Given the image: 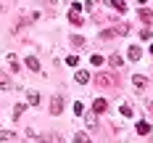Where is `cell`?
Here are the masks:
<instances>
[{
    "mask_svg": "<svg viewBox=\"0 0 153 143\" xmlns=\"http://www.w3.org/2000/svg\"><path fill=\"white\" fill-rule=\"evenodd\" d=\"M95 82H98L100 88H114V85H116V77H114V74H106V72H103V74H98V77H95Z\"/></svg>",
    "mask_w": 153,
    "mask_h": 143,
    "instance_id": "6da1fadb",
    "label": "cell"
},
{
    "mask_svg": "<svg viewBox=\"0 0 153 143\" xmlns=\"http://www.w3.org/2000/svg\"><path fill=\"white\" fill-rule=\"evenodd\" d=\"M61 111H63V98L56 95V98L50 101V114H61Z\"/></svg>",
    "mask_w": 153,
    "mask_h": 143,
    "instance_id": "7a4b0ae2",
    "label": "cell"
},
{
    "mask_svg": "<svg viewBox=\"0 0 153 143\" xmlns=\"http://www.w3.org/2000/svg\"><path fill=\"white\" fill-rule=\"evenodd\" d=\"M106 109H108V101H106V98L92 101V111H95V114H100V111H106Z\"/></svg>",
    "mask_w": 153,
    "mask_h": 143,
    "instance_id": "3957f363",
    "label": "cell"
},
{
    "mask_svg": "<svg viewBox=\"0 0 153 143\" xmlns=\"http://www.w3.org/2000/svg\"><path fill=\"white\" fill-rule=\"evenodd\" d=\"M127 56H129V61H137L140 56H143V50H140L137 45H129V50H127Z\"/></svg>",
    "mask_w": 153,
    "mask_h": 143,
    "instance_id": "277c9868",
    "label": "cell"
},
{
    "mask_svg": "<svg viewBox=\"0 0 153 143\" xmlns=\"http://www.w3.org/2000/svg\"><path fill=\"white\" fill-rule=\"evenodd\" d=\"M132 82H135V88H137V90H145V85H148V79L143 77V74H135Z\"/></svg>",
    "mask_w": 153,
    "mask_h": 143,
    "instance_id": "5b68a950",
    "label": "cell"
},
{
    "mask_svg": "<svg viewBox=\"0 0 153 143\" xmlns=\"http://www.w3.org/2000/svg\"><path fill=\"white\" fill-rule=\"evenodd\" d=\"M8 88H11V77L5 72H0V90H8Z\"/></svg>",
    "mask_w": 153,
    "mask_h": 143,
    "instance_id": "8992f818",
    "label": "cell"
},
{
    "mask_svg": "<svg viewBox=\"0 0 153 143\" xmlns=\"http://www.w3.org/2000/svg\"><path fill=\"white\" fill-rule=\"evenodd\" d=\"M137 133H140V135H148V133H151V122H145V119L137 122Z\"/></svg>",
    "mask_w": 153,
    "mask_h": 143,
    "instance_id": "52a82bcc",
    "label": "cell"
},
{
    "mask_svg": "<svg viewBox=\"0 0 153 143\" xmlns=\"http://www.w3.org/2000/svg\"><path fill=\"white\" fill-rule=\"evenodd\" d=\"M140 19H143V21H145V24H151V21H153V11H145V8H140Z\"/></svg>",
    "mask_w": 153,
    "mask_h": 143,
    "instance_id": "ba28073f",
    "label": "cell"
},
{
    "mask_svg": "<svg viewBox=\"0 0 153 143\" xmlns=\"http://www.w3.org/2000/svg\"><path fill=\"white\" fill-rule=\"evenodd\" d=\"M76 82H79V85H87V82H90V74H87V72H76Z\"/></svg>",
    "mask_w": 153,
    "mask_h": 143,
    "instance_id": "9c48e42d",
    "label": "cell"
},
{
    "mask_svg": "<svg viewBox=\"0 0 153 143\" xmlns=\"http://www.w3.org/2000/svg\"><path fill=\"white\" fill-rule=\"evenodd\" d=\"M69 40H71L74 48H85V37H82V34H74V37H69Z\"/></svg>",
    "mask_w": 153,
    "mask_h": 143,
    "instance_id": "30bf717a",
    "label": "cell"
},
{
    "mask_svg": "<svg viewBox=\"0 0 153 143\" xmlns=\"http://www.w3.org/2000/svg\"><path fill=\"white\" fill-rule=\"evenodd\" d=\"M27 66H29L32 72H40V61H37L34 56H29V58H27Z\"/></svg>",
    "mask_w": 153,
    "mask_h": 143,
    "instance_id": "8fae6325",
    "label": "cell"
},
{
    "mask_svg": "<svg viewBox=\"0 0 153 143\" xmlns=\"http://www.w3.org/2000/svg\"><path fill=\"white\" fill-rule=\"evenodd\" d=\"M27 98H29V106H37V103H40V93H34V90H29Z\"/></svg>",
    "mask_w": 153,
    "mask_h": 143,
    "instance_id": "7c38bea8",
    "label": "cell"
},
{
    "mask_svg": "<svg viewBox=\"0 0 153 143\" xmlns=\"http://www.w3.org/2000/svg\"><path fill=\"white\" fill-rule=\"evenodd\" d=\"M0 141H16V133H11V130H0Z\"/></svg>",
    "mask_w": 153,
    "mask_h": 143,
    "instance_id": "4fadbf2b",
    "label": "cell"
},
{
    "mask_svg": "<svg viewBox=\"0 0 153 143\" xmlns=\"http://www.w3.org/2000/svg\"><path fill=\"white\" fill-rule=\"evenodd\" d=\"M111 5H114L119 13H124V11H127V3H124V0H111Z\"/></svg>",
    "mask_w": 153,
    "mask_h": 143,
    "instance_id": "5bb4252c",
    "label": "cell"
},
{
    "mask_svg": "<svg viewBox=\"0 0 153 143\" xmlns=\"http://www.w3.org/2000/svg\"><path fill=\"white\" fill-rule=\"evenodd\" d=\"M108 61H111V66H122V64H124V61H122V56H116V53H114Z\"/></svg>",
    "mask_w": 153,
    "mask_h": 143,
    "instance_id": "9a60e30c",
    "label": "cell"
},
{
    "mask_svg": "<svg viewBox=\"0 0 153 143\" xmlns=\"http://www.w3.org/2000/svg\"><path fill=\"white\" fill-rule=\"evenodd\" d=\"M8 64H11V69H19V66H21V64H19V58H16L13 53H11V56H8Z\"/></svg>",
    "mask_w": 153,
    "mask_h": 143,
    "instance_id": "2e32d148",
    "label": "cell"
},
{
    "mask_svg": "<svg viewBox=\"0 0 153 143\" xmlns=\"http://www.w3.org/2000/svg\"><path fill=\"white\" fill-rule=\"evenodd\" d=\"M122 114L124 117H132V106L129 103H122Z\"/></svg>",
    "mask_w": 153,
    "mask_h": 143,
    "instance_id": "e0dca14e",
    "label": "cell"
},
{
    "mask_svg": "<svg viewBox=\"0 0 153 143\" xmlns=\"http://www.w3.org/2000/svg\"><path fill=\"white\" fill-rule=\"evenodd\" d=\"M87 127H90V130H98V119H95V117H87Z\"/></svg>",
    "mask_w": 153,
    "mask_h": 143,
    "instance_id": "ac0fdd59",
    "label": "cell"
},
{
    "mask_svg": "<svg viewBox=\"0 0 153 143\" xmlns=\"http://www.w3.org/2000/svg\"><path fill=\"white\" fill-rule=\"evenodd\" d=\"M90 64H92V66H100V64H103V56H92Z\"/></svg>",
    "mask_w": 153,
    "mask_h": 143,
    "instance_id": "d6986e66",
    "label": "cell"
},
{
    "mask_svg": "<svg viewBox=\"0 0 153 143\" xmlns=\"http://www.w3.org/2000/svg\"><path fill=\"white\" fill-rule=\"evenodd\" d=\"M21 111H24V103H19V106H16V109H13V117H16V119L21 117Z\"/></svg>",
    "mask_w": 153,
    "mask_h": 143,
    "instance_id": "ffe728a7",
    "label": "cell"
},
{
    "mask_svg": "<svg viewBox=\"0 0 153 143\" xmlns=\"http://www.w3.org/2000/svg\"><path fill=\"white\" fill-rule=\"evenodd\" d=\"M74 114H85V103H74Z\"/></svg>",
    "mask_w": 153,
    "mask_h": 143,
    "instance_id": "44dd1931",
    "label": "cell"
},
{
    "mask_svg": "<svg viewBox=\"0 0 153 143\" xmlns=\"http://www.w3.org/2000/svg\"><path fill=\"white\" fill-rule=\"evenodd\" d=\"M66 64H69V66H76V64H79V58H76V56H69V58H66Z\"/></svg>",
    "mask_w": 153,
    "mask_h": 143,
    "instance_id": "7402d4cb",
    "label": "cell"
},
{
    "mask_svg": "<svg viewBox=\"0 0 153 143\" xmlns=\"http://www.w3.org/2000/svg\"><path fill=\"white\" fill-rule=\"evenodd\" d=\"M148 111H151V114H153V103H148Z\"/></svg>",
    "mask_w": 153,
    "mask_h": 143,
    "instance_id": "603a6c76",
    "label": "cell"
},
{
    "mask_svg": "<svg viewBox=\"0 0 153 143\" xmlns=\"http://www.w3.org/2000/svg\"><path fill=\"white\" fill-rule=\"evenodd\" d=\"M48 3H50V5H56V0H48Z\"/></svg>",
    "mask_w": 153,
    "mask_h": 143,
    "instance_id": "cb8c5ba5",
    "label": "cell"
},
{
    "mask_svg": "<svg viewBox=\"0 0 153 143\" xmlns=\"http://www.w3.org/2000/svg\"><path fill=\"white\" fill-rule=\"evenodd\" d=\"M151 56H153V45H151Z\"/></svg>",
    "mask_w": 153,
    "mask_h": 143,
    "instance_id": "d4e9b609",
    "label": "cell"
}]
</instances>
